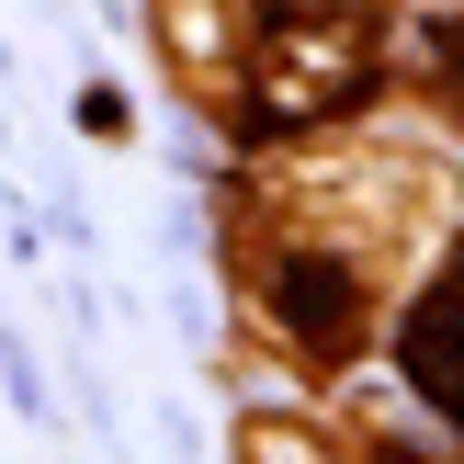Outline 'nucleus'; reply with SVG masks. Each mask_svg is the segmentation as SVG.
Masks as SVG:
<instances>
[{"label": "nucleus", "instance_id": "1", "mask_svg": "<svg viewBox=\"0 0 464 464\" xmlns=\"http://www.w3.org/2000/svg\"><path fill=\"white\" fill-rule=\"evenodd\" d=\"M272 306H284V329H306V340H340V329H352L340 261H284V272H272Z\"/></svg>", "mask_w": 464, "mask_h": 464}]
</instances>
